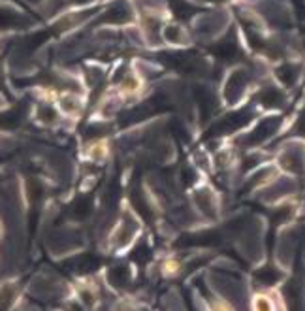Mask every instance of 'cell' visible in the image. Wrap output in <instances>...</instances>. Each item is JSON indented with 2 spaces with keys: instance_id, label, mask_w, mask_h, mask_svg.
<instances>
[{
  "instance_id": "1",
  "label": "cell",
  "mask_w": 305,
  "mask_h": 311,
  "mask_svg": "<svg viewBox=\"0 0 305 311\" xmlns=\"http://www.w3.org/2000/svg\"><path fill=\"white\" fill-rule=\"evenodd\" d=\"M253 311H275V304L270 296L258 294L253 298Z\"/></svg>"
},
{
  "instance_id": "2",
  "label": "cell",
  "mask_w": 305,
  "mask_h": 311,
  "mask_svg": "<svg viewBox=\"0 0 305 311\" xmlns=\"http://www.w3.org/2000/svg\"><path fill=\"white\" fill-rule=\"evenodd\" d=\"M213 311H234V309H232V305L226 304V302H215Z\"/></svg>"
}]
</instances>
